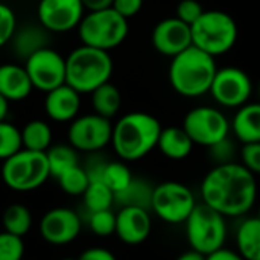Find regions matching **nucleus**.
Instances as JSON below:
<instances>
[{
	"label": "nucleus",
	"mask_w": 260,
	"mask_h": 260,
	"mask_svg": "<svg viewBox=\"0 0 260 260\" xmlns=\"http://www.w3.org/2000/svg\"><path fill=\"white\" fill-rule=\"evenodd\" d=\"M81 108V94L64 84L49 91L44 99L46 114L55 122H72L76 119Z\"/></svg>",
	"instance_id": "nucleus-18"
},
{
	"label": "nucleus",
	"mask_w": 260,
	"mask_h": 260,
	"mask_svg": "<svg viewBox=\"0 0 260 260\" xmlns=\"http://www.w3.org/2000/svg\"><path fill=\"white\" fill-rule=\"evenodd\" d=\"M259 96H260V85H259Z\"/></svg>",
	"instance_id": "nucleus-47"
},
{
	"label": "nucleus",
	"mask_w": 260,
	"mask_h": 260,
	"mask_svg": "<svg viewBox=\"0 0 260 260\" xmlns=\"http://www.w3.org/2000/svg\"><path fill=\"white\" fill-rule=\"evenodd\" d=\"M15 34V15L12 9L0 3V47L12 40Z\"/></svg>",
	"instance_id": "nucleus-37"
},
{
	"label": "nucleus",
	"mask_w": 260,
	"mask_h": 260,
	"mask_svg": "<svg viewBox=\"0 0 260 260\" xmlns=\"http://www.w3.org/2000/svg\"><path fill=\"white\" fill-rule=\"evenodd\" d=\"M2 222L5 232L23 238L32 229V213L23 204H11L5 209Z\"/></svg>",
	"instance_id": "nucleus-27"
},
{
	"label": "nucleus",
	"mask_w": 260,
	"mask_h": 260,
	"mask_svg": "<svg viewBox=\"0 0 260 260\" xmlns=\"http://www.w3.org/2000/svg\"><path fill=\"white\" fill-rule=\"evenodd\" d=\"M151 41L158 53L174 58L192 46V30L177 17H169L155 24Z\"/></svg>",
	"instance_id": "nucleus-16"
},
{
	"label": "nucleus",
	"mask_w": 260,
	"mask_h": 260,
	"mask_svg": "<svg viewBox=\"0 0 260 260\" xmlns=\"http://www.w3.org/2000/svg\"><path fill=\"white\" fill-rule=\"evenodd\" d=\"M24 242L23 238L8 232H0V260H23Z\"/></svg>",
	"instance_id": "nucleus-34"
},
{
	"label": "nucleus",
	"mask_w": 260,
	"mask_h": 260,
	"mask_svg": "<svg viewBox=\"0 0 260 260\" xmlns=\"http://www.w3.org/2000/svg\"><path fill=\"white\" fill-rule=\"evenodd\" d=\"M142 6H143V0H113L111 3V8L126 20L137 15Z\"/></svg>",
	"instance_id": "nucleus-39"
},
{
	"label": "nucleus",
	"mask_w": 260,
	"mask_h": 260,
	"mask_svg": "<svg viewBox=\"0 0 260 260\" xmlns=\"http://www.w3.org/2000/svg\"><path fill=\"white\" fill-rule=\"evenodd\" d=\"M82 198L88 213L111 210V206L114 204V193L104 181H90Z\"/></svg>",
	"instance_id": "nucleus-29"
},
{
	"label": "nucleus",
	"mask_w": 260,
	"mask_h": 260,
	"mask_svg": "<svg viewBox=\"0 0 260 260\" xmlns=\"http://www.w3.org/2000/svg\"><path fill=\"white\" fill-rule=\"evenodd\" d=\"M113 59L108 52L81 46L66 58V84L81 93H93L98 87L110 82Z\"/></svg>",
	"instance_id": "nucleus-4"
},
{
	"label": "nucleus",
	"mask_w": 260,
	"mask_h": 260,
	"mask_svg": "<svg viewBox=\"0 0 260 260\" xmlns=\"http://www.w3.org/2000/svg\"><path fill=\"white\" fill-rule=\"evenodd\" d=\"M183 128L193 145L210 148L229 137L232 123L221 110L203 105L190 110L184 116Z\"/></svg>",
	"instance_id": "nucleus-10"
},
{
	"label": "nucleus",
	"mask_w": 260,
	"mask_h": 260,
	"mask_svg": "<svg viewBox=\"0 0 260 260\" xmlns=\"http://www.w3.org/2000/svg\"><path fill=\"white\" fill-rule=\"evenodd\" d=\"M209 149H210V157L216 165H225V163H233L235 161L236 149H235L233 142L229 137L218 142V143H215Z\"/></svg>",
	"instance_id": "nucleus-36"
},
{
	"label": "nucleus",
	"mask_w": 260,
	"mask_h": 260,
	"mask_svg": "<svg viewBox=\"0 0 260 260\" xmlns=\"http://www.w3.org/2000/svg\"><path fill=\"white\" fill-rule=\"evenodd\" d=\"M206 260H244V257L236 253V251H232V250H227V248H219L218 251L206 256Z\"/></svg>",
	"instance_id": "nucleus-41"
},
{
	"label": "nucleus",
	"mask_w": 260,
	"mask_h": 260,
	"mask_svg": "<svg viewBox=\"0 0 260 260\" xmlns=\"http://www.w3.org/2000/svg\"><path fill=\"white\" fill-rule=\"evenodd\" d=\"M91 105L96 114L111 120L120 110L122 94L116 85L107 82L91 93Z\"/></svg>",
	"instance_id": "nucleus-25"
},
{
	"label": "nucleus",
	"mask_w": 260,
	"mask_h": 260,
	"mask_svg": "<svg viewBox=\"0 0 260 260\" xmlns=\"http://www.w3.org/2000/svg\"><path fill=\"white\" fill-rule=\"evenodd\" d=\"M201 198L222 216H242L256 203V177L242 163L216 165L201 183Z\"/></svg>",
	"instance_id": "nucleus-1"
},
{
	"label": "nucleus",
	"mask_w": 260,
	"mask_h": 260,
	"mask_svg": "<svg viewBox=\"0 0 260 260\" xmlns=\"http://www.w3.org/2000/svg\"><path fill=\"white\" fill-rule=\"evenodd\" d=\"M23 149L47 152L52 146V129L44 120H30L21 129Z\"/></svg>",
	"instance_id": "nucleus-26"
},
{
	"label": "nucleus",
	"mask_w": 260,
	"mask_h": 260,
	"mask_svg": "<svg viewBox=\"0 0 260 260\" xmlns=\"http://www.w3.org/2000/svg\"><path fill=\"white\" fill-rule=\"evenodd\" d=\"M102 181L113 190L114 195H117L129 186L133 181V174L129 168L122 161H107Z\"/></svg>",
	"instance_id": "nucleus-31"
},
{
	"label": "nucleus",
	"mask_w": 260,
	"mask_h": 260,
	"mask_svg": "<svg viewBox=\"0 0 260 260\" xmlns=\"http://www.w3.org/2000/svg\"><path fill=\"white\" fill-rule=\"evenodd\" d=\"M241 161L251 174H260V142L245 143L242 146Z\"/></svg>",
	"instance_id": "nucleus-38"
},
{
	"label": "nucleus",
	"mask_w": 260,
	"mask_h": 260,
	"mask_svg": "<svg viewBox=\"0 0 260 260\" xmlns=\"http://www.w3.org/2000/svg\"><path fill=\"white\" fill-rule=\"evenodd\" d=\"M21 149V129L6 120L0 122V160L5 161Z\"/></svg>",
	"instance_id": "nucleus-32"
},
{
	"label": "nucleus",
	"mask_w": 260,
	"mask_h": 260,
	"mask_svg": "<svg viewBox=\"0 0 260 260\" xmlns=\"http://www.w3.org/2000/svg\"><path fill=\"white\" fill-rule=\"evenodd\" d=\"M184 224L187 242L193 251L209 256L224 247L227 239L225 216L207 204H197Z\"/></svg>",
	"instance_id": "nucleus-8"
},
{
	"label": "nucleus",
	"mask_w": 260,
	"mask_h": 260,
	"mask_svg": "<svg viewBox=\"0 0 260 260\" xmlns=\"http://www.w3.org/2000/svg\"><path fill=\"white\" fill-rule=\"evenodd\" d=\"M175 260H206V256L192 250V251H186V253H183L181 256H178Z\"/></svg>",
	"instance_id": "nucleus-43"
},
{
	"label": "nucleus",
	"mask_w": 260,
	"mask_h": 260,
	"mask_svg": "<svg viewBox=\"0 0 260 260\" xmlns=\"http://www.w3.org/2000/svg\"><path fill=\"white\" fill-rule=\"evenodd\" d=\"M161 129V123L152 114L128 113L113 125V149L120 160L137 161L157 148Z\"/></svg>",
	"instance_id": "nucleus-2"
},
{
	"label": "nucleus",
	"mask_w": 260,
	"mask_h": 260,
	"mask_svg": "<svg viewBox=\"0 0 260 260\" xmlns=\"http://www.w3.org/2000/svg\"><path fill=\"white\" fill-rule=\"evenodd\" d=\"M232 129L244 145L260 142V102L241 107L233 117Z\"/></svg>",
	"instance_id": "nucleus-20"
},
{
	"label": "nucleus",
	"mask_w": 260,
	"mask_h": 260,
	"mask_svg": "<svg viewBox=\"0 0 260 260\" xmlns=\"http://www.w3.org/2000/svg\"><path fill=\"white\" fill-rule=\"evenodd\" d=\"M24 69L34 88L52 91L66 84V59L53 49L46 47L24 61Z\"/></svg>",
	"instance_id": "nucleus-13"
},
{
	"label": "nucleus",
	"mask_w": 260,
	"mask_h": 260,
	"mask_svg": "<svg viewBox=\"0 0 260 260\" xmlns=\"http://www.w3.org/2000/svg\"><path fill=\"white\" fill-rule=\"evenodd\" d=\"M113 125L110 119H105L96 113L85 114L72 120L67 139L69 145L81 152H98L111 143Z\"/></svg>",
	"instance_id": "nucleus-11"
},
{
	"label": "nucleus",
	"mask_w": 260,
	"mask_h": 260,
	"mask_svg": "<svg viewBox=\"0 0 260 260\" xmlns=\"http://www.w3.org/2000/svg\"><path fill=\"white\" fill-rule=\"evenodd\" d=\"M62 260H78V259H72V257H66V259H62Z\"/></svg>",
	"instance_id": "nucleus-45"
},
{
	"label": "nucleus",
	"mask_w": 260,
	"mask_h": 260,
	"mask_svg": "<svg viewBox=\"0 0 260 260\" xmlns=\"http://www.w3.org/2000/svg\"><path fill=\"white\" fill-rule=\"evenodd\" d=\"M12 47L15 55L26 61L38 50L49 47V30L43 26L26 24L20 30H15L12 37Z\"/></svg>",
	"instance_id": "nucleus-21"
},
{
	"label": "nucleus",
	"mask_w": 260,
	"mask_h": 260,
	"mask_svg": "<svg viewBox=\"0 0 260 260\" xmlns=\"http://www.w3.org/2000/svg\"><path fill=\"white\" fill-rule=\"evenodd\" d=\"M84 8L88 11H99L105 8H111L113 0H81Z\"/></svg>",
	"instance_id": "nucleus-42"
},
{
	"label": "nucleus",
	"mask_w": 260,
	"mask_h": 260,
	"mask_svg": "<svg viewBox=\"0 0 260 260\" xmlns=\"http://www.w3.org/2000/svg\"><path fill=\"white\" fill-rule=\"evenodd\" d=\"M79 38L84 46L96 47L105 52L120 46L128 37V20L113 8L90 11L78 26Z\"/></svg>",
	"instance_id": "nucleus-7"
},
{
	"label": "nucleus",
	"mask_w": 260,
	"mask_h": 260,
	"mask_svg": "<svg viewBox=\"0 0 260 260\" xmlns=\"http://www.w3.org/2000/svg\"><path fill=\"white\" fill-rule=\"evenodd\" d=\"M152 229L149 210L139 207H120L116 215V235L126 245L145 242Z\"/></svg>",
	"instance_id": "nucleus-17"
},
{
	"label": "nucleus",
	"mask_w": 260,
	"mask_h": 260,
	"mask_svg": "<svg viewBox=\"0 0 260 260\" xmlns=\"http://www.w3.org/2000/svg\"><path fill=\"white\" fill-rule=\"evenodd\" d=\"M218 72L215 58L190 46L174 56L169 64V84L184 98H200L210 93L215 75Z\"/></svg>",
	"instance_id": "nucleus-3"
},
{
	"label": "nucleus",
	"mask_w": 260,
	"mask_h": 260,
	"mask_svg": "<svg viewBox=\"0 0 260 260\" xmlns=\"http://www.w3.org/2000/svg\"><path fill=\"white\" fill-rule=\"evenodd\" d=\"M253 93V82L247 72L239 67L218 69L210 94L225 108H241L248 104Z\"/></svg>",
	"instance_id": "nucleus-12"
},
{
	"label": "nucleus",
	"mask_w": 260,
	"mask_h": 260,
	"mask_svg": "<svg viewBox=\"0 0 260 260\" xmlns=\"http://www.w3.org/2000/svg\"><path fill=\"white\" fill-rule=\"evenodd\" d=\"M78 260H117L116 256L107 250V248H102V247H91V248H87L85 251H82L79 254Z\"/></svg>",
	"instance_id": "nucleus-40"
},
{
	"label": "nucleus",
	"mask_w": 260,
	"mask_h": 260,
	"mask_svg": "<svg viewBox=\"0 0 260 260\" xmlns=\"http://www.w3.org/2000/svg\"><path fill=\"white\" fill-rule=\"evenodd\" d=\"M47 160H49V168H50V177L58 178L62 172L67 169L79 165V157L78 151L70 146V145H55L50 146L46 152Z\"/></svg>",
	"instance_id": "nucleus-28"
},
{
	"label": "nucleus",
	"mask_w": 260,
	"mask_h": 260,
	"mask_svg": "<svg viewBox=\"0 0 260 260\" xmlns=\"http://www.w3.org/2000/svg\"><path fill=\"white\" fill-rule=\"evenodd\" d=\"M84 9L81 0H40L38 20L49 32H67L79 26Z\"/></svg>",
	"instance_id": "nucleus-15"
},
{
	"label": "nucleus",
	"mask_w": 260,
	"mask_h": 260,
	"mask_svg": "<svg viewBox=\"0 0 260 260\" xmlns=\"http://www.w3.org/2000/svg\"><path fill=\"white\" fill-rule=\"evenodd\" d=\"M61 190L70 197H82L90 184V178L84 169V166L76 165L70 169H67L66 172H62L58 178H56Z\"/></svg>",
	"instance_id": "nucleus-30"
},
{
	"label": "nucleus",
	"mask_w": 260,
	"mask_h": 260,
	"mask_svg": "<svg viewBox=\"0 0 260 260\" xmlns=\"http://www.w3.org/2000/svg\"><path fill=\"white\" fill-rule=\"evenodd\" d=\"M236 245L244 260H260V218H248L238 227Z\"/></svg>",
	"instance_id": "nucleus-23"
},
{
	"label": "nucleus",
	"mask_w": 260,
	"mask_h": 260,
	"mask_svg": "<svg viewBox=\"0 0 260 260\" xmlns=\"http://www.w3.org/2000/svg\"><path fill=\"white\" fill-rule=\"evenodd\" d=\"M0 177L6 187L14 192L37 190L50 178L47 155L46 152L21 149L3 161Z\"/></svg>",
	"instance_id": "nucleus-6"
},
{
	"label": "nucleus",
	"mask_w": 260,
	"mask_h": 260,
	"mask_svg": "<svg viewBox=\"0 0 260 260\" xmlns=\"http://www.w3.org/2000/svg\"><path fill=\"white\" fill-rule=\"evenodd\" d=\"M197 207L192 190L178 181H165L154 187L151 210L168 224H183Z\"/></svg>",
	"instance_id": "nucleus-9"
},
{
	"label": "nucleus",
	"mask_w": 260,
	"mask_h": 260,
	"mask_svg": "<svg viewBox=\"0 0 260 260\" xmlns=\"http://www.w3.org/2000/svg\"><path fill=\"white\" fill-rule=\"evenodd\" d=\"M190 30L192 46L213 58L232 50L239 35L235 18L219 9L204 11V14L190 26Z\"/></svg>",
	"instance_id": "nucleus-5"
},
{
	"label": "nucleus",
	"mask_w": 260,
	"mask_h": 260,
	"mask_svg": "<svg viewBox=\"0 0 260 260\" xmlns=\"http://www.w3.org/2000/svg\"><path fill=\"white\" fill-rule=\"evenodd\" d=\"M203 14H204V8L198 0H181L177 6L175 17L183 23L192 26Z\"/></svg>",
	"instance_id": "nucleus-35"
},
{
	"label": "nucleus",
	"mask_w": 260,
	"mask_h": 260,
	"mask_svg": "<svg viewBox=\"0 0 260 260\" xmlns=\"http://www.w3.org/2000/svg\"><path fill=\"white\" fill-rule=\"evenodd\" d=\"M157 148L169 160H184L193 149V142L183 126H168L161 129Z\"/></svg>",
	"instance_id": "nucleus-22"
},
{
	"label": "nucleus",
	"mask_w": 260,
	"mask_h": 260,
	"mask_svg": "<svg viewBox=\"0 0 260 260\" xmlns=\"http://www.w3.org/2000/svg\"><path fill=\"white\" fill-rule=\"evenodd\" d=\"M257 218H260V206H259V213H257Z\"/></svg>",
	"instance_id": "nucleus-46"
},
{
	"label": "nucleus",
	"mask_w": 260,
	"mask_h": 260,
	"mask_svg": "<svg viewBox=\"0 0 260 260\" xmlns=\"http://www.w3.org/2000/svg\"><path fill=\"white\" fill-rule=\"evenodd\" d=\"M90 230L101 238H108L116 233V215L111 210L88 213Z\"/></svg>",
	"instance_id": "nucleus-33"
},
{
	"label": "nucleus",
	"mask_w": 260,
	"mask_h": 260,
	"mask_svg": "<svg viewBox=\"0 0 260 260\" xmlns=\"http://www.w3.org/2000/svg\"><path fill=\"white\" fill-rule=\"evenodd\" d=\"M34 85L24 67L17 64L0 66V94L8 102L26 99Z\"/></svg>",
	"instance_id": "nucleus-19"
},
{
	"label": "nucleus",
	"mask_w": 260,
	"mask_h": 260,
	"mask_svg": "<svg viewBox=\"0 0 260 260\" xmlns=\"http://www.w3.org/2000/svg\"><path fill=\"white\" fill-rule=\"evenodd\" d=\"M154 187L143 178H133L129 186L120 193L114 195V203L120 207H139L151 210Z\"/></svg>",
	"instance_id": "nucleus-24"
},
{
	"label": "nucleus",
	"mask_w": 260,
	"mask_h": 260,
	"mask_svg": "<svg viewBox=\"0 0 260 260\" xmlns=\"http://www.w3.org/2000/svg\"><path fill=\"white\" fill-rule=\"evenodd\" d=\"M40 236L50 245L72 244L82 230L81 216L69 207H55L46 212L38 225Z\"/></svg>",
	"instance_id": "nucleus-14"
},
{
	"label": "nucleus",
	"mask_w": 260,
	"mask_h": 260,
	"mask_svg": "<svg viewBox=\"0 0 260 260\" xmlns=\"http://www.w3.org/2000/svg\"><path fill=\"white\" fill-rule=\"evenodd\" d=\"M8 111H9V102L0 94V122H3L6 119Z\"/></svg>",
	"instance_id": "nucleus-44"
}]
</instances>
